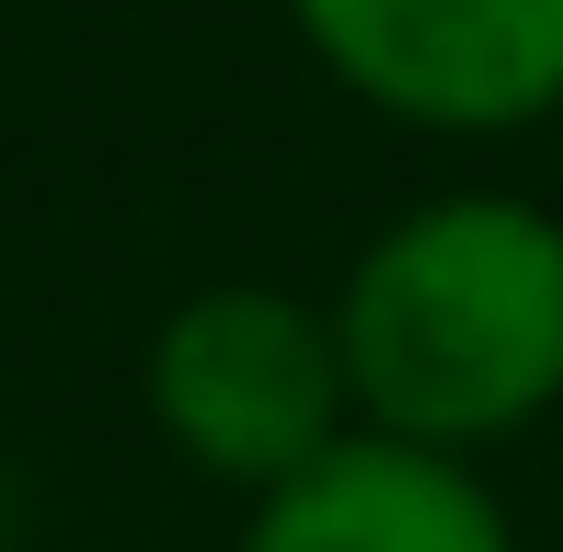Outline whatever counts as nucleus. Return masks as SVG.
Masks as SVG:
<instances>
[{"label": "nucleus", "instance_id": "obj_1", "mask_svg": "<svg viewBox=\"0 0 563 552\" xmlns=\"http://www.w3.org/2000/svg\"><path fill=\"white\" fill-rule=\"evenodd\" d=\"M334 345L368 438L472 449L563 404V219L529 196H426L334 288Z\"/></svg>", "mask_w": 563, "mask_h": 552}, {"label": "nucleus", "instance_id": "obj_2", "mask_svg": "<svg viewBox=\"0 0 563 552\" xmlns=\"http://www.w3.org/2000/svg\"><path fill=\"white\" fill-rule=\"evenodd\" d=\"M139 404L162 426V449L208 484H242V495H276L322 461V449L356 438V391H345V345H334V311L288 288H196L162 311L139 357Z\"/></svg>", "mask_w": 563, "mask_h": 552}, {"label": "nucleus", "instance_id": "obj_3", "mask_svg": "<svg viewBox=\"0 0 563 552\" xmlns=\"http://www.w3.org/2000/svg\"><path fill=\"white\" fill-rule=\"evenodd\" d=\"M299 46L426 139H506L563 104V0H288Z\"/></svg>", "mask_w": 563, "mask_h": 552}, {"label": "nucleus", "instance_id": "obj_4", "mask_svg": "<svg viewBox=\"0 0 563 552\" xmlns=\"http://www.w3.org/2000/svg\"><path fill=\"white\" fill-rule=\"evenodd\" d=\"M230 552H518L506 507L483 495L472 461L449 449H402L356 426L345 449H322L299 484L253 495Z\"/></svg>", "mask_w": 563, "mask_h": 552}]
</instances>
